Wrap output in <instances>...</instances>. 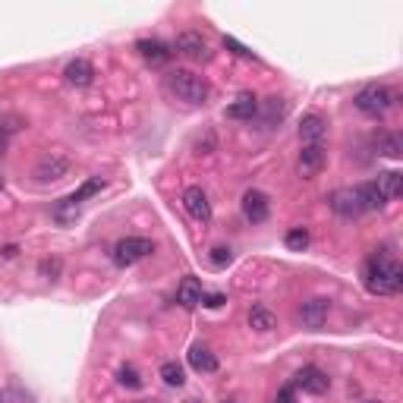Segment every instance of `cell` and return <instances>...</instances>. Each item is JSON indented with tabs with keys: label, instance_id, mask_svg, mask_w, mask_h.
I'll return each mask as SVG.
<instances>
[{
	"label": "cell",
	"instance_id": "cell-33",
	"mask_svg": "<svg viewBox=\"0 0 403 403\" xmlns=\"http://www.w3.org/2000/svg\"><path fill=\"white\" fill-rule=\"evenodd\" d=\"M4 259H16V246H6V249H4Z\"/></svg>",
	"mask_w": 403,
	"mask_h": 403
},
{
	"label": "cell",
	"instance_id": "cell-21",
	"mask_svg": "<svg viewBox=\"0 0 403 403\" xmlns=\"http://www.w3.org/2000/svg\"><path fill=\"white\" fill-rule=\"evenodd\" d=\"M375 149H378V154H385V158H400V154H403V136H400V132H394V130L378 132Z\"/></svg>",
	"mask_w": 403,
	"mask_h": 403
},
{
	"label": "cell",
	"instance_id": "cell-22",
	"mask_svg": "<svg viewBox=\"0 0 403 403\" xmlns=\"http://www.w3.org/2000/svg\"><path fill=\"white\" fill-rule=\"evenodd\" d=\"M79 211H82V202L76 196H66L54 205V221H57V224H73V221L79 218Z\"/></svg>",
	"mask_w": 403,
	"mask_h": 403
},
{
	"label": "cell",
	"instance_id": "cell-6",
	"mask_svg": "<svg viewBox=\"0 0 403 403\" xmlns=\"http://www.w3.org/2000/svg\"><path fill=\"white\" fill-rule=\"evenodd\" d=\"M293 388H299L302 394H312V397H321V394H328V388H331V378H328L325 372H321L318 366H302L297 375H293L290 381Z\"/></svg>",
	"mask_w": 403,
	"mask_h": 403
},
{
	"label": "cell",
	"instance_id": "cell-18",
	"mask_svg": "<svg viewBox=\"0 0 403 403\" xmlns=\"http://www.w3.org/2000/svg\"><path fill=\"white\" fill-rule=\"evenodd\" d=\"M375 186H378V192H381V196H385L388 202H391V199H400V192H403V173H400V170H385V173H378Z\"/></svg>",
	"mask_w": 403,
	"mask_h": 403
},
{
	"label": "cell",
	"instance_id": "cell-9",
	"mask_svg": "<svg viewBox=\"0 0 403 403\" xmlns=\"http://www.w3.org/2000/svg\"><path fill=\"white\" fill-rule=\"evenodd\" d=\"M325 161H328V149H325V142H318V145H302V151H299V158H297V170H299V177L302 180H309V177H315V173L325 167Z\"/></svg>",
	"mask_w": 403,
	"mask_h": 403
},
{
	"label": "cell",
	"instance_id": "cell-16",
	"mask_svg": "<svg viewBox=\"0 0 403 403\" xmlns=\"http://www.w3.org/2000/svg\"><path fill=\"white\" fill-rule=\"evenodd\" d=\"M202 297H205V290H202V280L199 278H183L177 287V302L183 309H196L202 306Z\"/></svg>",
	"mask_w": 403,
	"mask_h": 403
},
{
	"label": "cell",
	"instance_id": "cell-35",
	"mask_svg": "<svg viewBox=\"0 0 403 403\" xmlns=\"http://www.w3.org/2000/svg\"><path fill=\"white\" fill-rule=\"evenodd\" d=\"M136 403H161V400H136Z\"/></svg>",
	"mask_w": 403,
	"mask_h": 403
},
{
	"label": "cell",
	"instance_id": "cell-10",
	"mask_svg": "<svg viewBox=\"0 0 403 403\" xmlns=\"http://www.w3.org/2000/svg\"><path fill=\"white\" fill-rule=\"evenodd\" d=\"M183 208L192 221H199V224H208V221H211V202H208V196L202 192V186H190V190L183 192Z\"/></svg>",
	"mask_w": 403,
	"mask_h": 403
},
{
	"label": "cell",
	"instance_id": "cell-12",
	"mask_svg": "<svg viewBox=\"0 0 403 403\" xmlns=\"http://www.w3.org/2000/svg\"><path fill=\"white\" fill-rule=\"evenodd\" d=\"M325 136H328V120L321 117V113H306L302 123H299V139L302 142L318 145V142H325Z\"/></svg>",
	"mask_w": 403,
	"mask_h": 403
},
{
	"label": "cell",
	"instance_id": "cell-13",
	"mask_svg": "<svg viewBox=\"0 0 403 403\" xmlns=\"http://www.w3.org/2000/svg\"><path fill=\"white\" fill-rule=\"evenodd\" d=\"M328 312H331V302H328V299H309V302H302L299 318H302V325H306V328L318 331V328L328 321Z\"/></svg>",
	"mask_w": 403,
	"mask_h": 403
},
{
	"label": "cell",
	"instance_id": "cell-31",
	"mask_svg": "<svg viewBox=\"0 0 403 403\" xmlns=\"http://www.w3.org/2000/svg\"><path fill=\"white\" fill-rule=\"evenodd\" d=\"M227 302L224 293H211V297H202V306H208V309H221Z\"/></svg>",
	"mask_w": 403,
	"mask_h": 403
},
{
	"label": "cell",
	"instance_id": "cell-28",
	"mask_svg": "<svg viewBox=\"0 0 403 403\" xmlns=\"http://www.w3.org/2000/svg\"><path fill=\"white\" fill-rule=\"evenodd\" d=\"M38 271H42V278L57 280V278H60V271H63V261H60V259H44L42 265H38Z\"/></svg>",
	"mask_w": 403,
	"mask_h": 403
},
{
	"label": "cell",
	"instance_id": "cell-23",
	"mask_svg": "<svg viewBox=\"0 0 403 403\" xmlns=\"http://www.w3.org/2000/svg\"><path fill=\"white\" fill-rule=\"evenodd\" d=\"M274 325H278V318H274V312H268L265 306L249 309V328H255V331H271Z\"/></svg>",
	"mask_w": 403,
	"mask_h": 403
},
{
	"label": "cell",
	"instance_id": "cell-4",
	"mask_svg": "<svg viewBox=\"0 0 403 403\" xmlns=\"http://www.w3.org/2000/svg\"><path fill=\"white\" fill-rule=\"evenodd\" d=\"M73 170V161L66 158V154L60 151H51V154H42L38 158V164L32 167V177H35V183L48 186V183H60V180H66Z\"/></svg>",
	"mask_w": 403,
	"mask_h": 403
},
{
	"label": "cell",
	"instance_id": "cell-15",
	"mask_svg": "<svg viewBox=\"0 0 403 403\" xmlns=\"http://www.w3.org/2000/svg\"><path fill=\"white\" fill-rule=\"evenodd\" d=\"M63 76H66V82L70 85H76V89H85V85H92L95 82V66L89 63V60H70L66 63V70H63Z\"/></svg>",
	"mask_w": 403,
	"mask_h": 403
},
{
	"label": "cell",
	"instance_id": "cell-32",
	"mask_svg": "<svg viewBox=\"0 0 403 403\" xmlns=\"http://www.w3.org/2000/svg\"><path fill=\"white\" fill-rule=\"evenodd\" d=\"M271 403H293V385L280 388V394H278V397H274Z\"/></svg>",
	"mask_w": 403,
	"mask_h": 403
},
{
	"label": "cell",
	"instance_id": "cell-3",
	"mask_svg": "<svg viewBox=\"0 0 403 403\" xmlns=\"http://www.w3.org/2000/svg\"><path fill=\"white\" fill-rule=\"evenodd\" d=\"M394 101L397 98H394V92L388 89V85H366V89L356 92L353 104H356V111L368 113V117H381L385 111L394 107Z\"/></svg>",
	"mask_w": 403,
	"mask_h": 403
},
{
	"label": "cell",
	"instance_id": "cell-38",
	"mask_svg": "<svg viewBox=\"0 0 403 403\" xmlns=\"http://www.w3.org/2000/svg\"><path fill=\"white\" fill-rule=\"evenodd\" d=\"M372 403H375V400H372Z\"/></svg>",
	"mask_w": 403,
	"mask_h": 403
},
{
	"label": "cell",
	"instance_id": "cell-8",
	"mask_svg": "<svg viewBox=\"0 0 403 403\" xmlns=\"http://www.w3.org/2000/svg\"><path fill=\"white\" fill-rule=\"evenodd\" d=\"M328 205H331V211L340 214V218H359V214H362L359 192H356V186H344V190H334L331 196H328Z\"/></svg>",
	"mask_w": 403,
	"mask_h": 403
},
{
	"label": "cell",
	"instance_id": "cell-34",
	"mask_svg": "<svg viewBox=\"0 0 403 403\" xmlns=\"http://www.w3.org/2000/svg\"><path fill=\"white\" fill-rule=\"evenodd\" d=\"M4 151H6V132H0V158H4Z\"/></svg>",
	"mask_w": 403,
	"mask_h": 403
},
{
	"label": "cell",
	"instance_id": "cell-19",
	"mask_svg": "<svg viewBox=\"0 0 403 403\" xmlns=\"http://www.w3.org/2000/svg\"><path fill=\"white\" fill-rule=\"evenodd\" d=\"M190 366L196 368V372H202V375H211V372H218V356L208 350V347L196 344L190 350Z\"/></svg>",
	"mask_w": 403,
	"mask_h": 403
},
{
	"label": "cell",
	"instance_id": "cell-30",
	"mask_svg": "<svg viewBox=\"0 0 403 403\" xmlns=\"http://www.w3.org/2000/svg\"><path fill=\"white\" fill-rule=\"evenodd\" d=\"M224 48H227V51H233L237 57H246V60H252V57H255V54H252L249 48H246V44H240L237 38H230V35H224Z\"/></svg>",
	"mask_w": 403,
	"mask_h": 403
},
{
	"label": "cell",
	"instance_id": "cell-37",
	"mask_svg": "<svg viewBox=\"0 0 403 403\" xmlns=\"http://www.w3.org/2000/svg\"><path fill=\"white\" fill-rule=\"evenodd\" d=\"M0 190H4V177H0Z\"/></svg>",
	"mask_w": 403,
	"mask_h": 403
},
{
	"label": "cell",
	"instance_id": "cell-25",
	"mask_svg": "<svg viewBox=\"0 0 403 403\" xmlns=\"http://www.w3.org/2000/svg\"><path fill=\"white\" fill-rule=\"evenodd\" d=\"M117 381H120L123 388H130V391H139V388L145 385L142 375L136 372V366H120V368H117Z\"/></svg>",
	"mask_w": 403,
	"mask_h": 403
},
{
	"label": "cell",
	"instance_id": "cell-27",
	"mask_svg": "<svg viewBox=\"0 0 403 403\" xmlns=\"http://www.w3.org/2000/svg\"><path fill=\"white\" fill-rule=\"evenodd\" d=\"M101 190H104V180H101V177H92V180H85V183L79 186L73 196H76L79 202H85V199H92V196H95V192H101Z\"/></svg>",
	"mask_w": 403,
	"mask_h": 403
},
{
	"label": "cell",
	"instance_id": "cell-36",
	"mask_svg": "<svg viewBox=\"0 0 403 403\" xmlns=\"http://www.w3.org/2000/svg\"><path fill=\"white\" fill-rule=\"evenodd\" d=\"M0 403H6V394L4 391H0Z\"/></svg>",
	"mask_w": 403,
	"mask_h": 403
},
{
	"label": "cell",
	"instance_id": "cell-24",
	"mask_svg": "<svg viewBox=\"0 0 403 403\" xmlns=\"http://www.w3.org/2000/svg\"><path fill=\"white\" fill-rule=\"evenodd\" d=\"M161 381H164L167 388H183L186 385L183 366H180V362H164V366H161Z\"/></svg>",
	"mask_w": 403,
	"mask_h": 403
},
{
	"label": "cell",
	"instance_id": "cell-14",
	"mask_svg": "<svg viewBox=\"0 0 403 403\" xmlns=\"http://www.w3.org/2000/svg\"><path fill=\"white\" fill-rule=\"evenodd\" d=\"M136 51L142 54V60L145 63H151V66H164L167 60L173 57V51L167 48L164 42H158V38H142V42L136 44Z\"/></svg>",
	"mask_w": 403,
	"mask_h": 403
},
{
	"label": "cell",
	"instance_id": "cell-26",
	"mask_svg": "<svg viewBox=\"0 0 403 403\" xmlns=\"http://www.w3.org/2000/svg\"><path fill=\"white\" fill-rule=\"evenodd\" d=\"M284 243H287V249L302 252V249H306V246H309V230H306V227H293V230H287Z\"/></svg>",
	"mask_w": 403,
	"mask_h": 403
},
{
	"label": "cell",
	"instance_id": "cell-29",
	"mask_svg": "<svg viewBox=\"0 0 403 403\" xmlns=\"http://www.w3.org/2000/svg\"><path fill=\"white\" fill-rule=\"evenodd\" d=\"M230 259H233V252L227 249V246H214V249L208 252V261H211L214 268H224V265H230Z\"/></svg>",
	"mask_w": 403,
	"mask_h": 403
},
{
	"label": "cell",
	"instance_id": "cell-17",
	"mask_svg": "<svg viewBox=\"0 0 403 403\" xmlns=\"http://www.w3.org/2000/svg\"><path fill=\"white\" fill-rule=\"evenodd\" d=\"M255 111H259V98H255L252 92H243V95L227 107V117L230 120H252Z\"/></svg>",
	"mask_w": 403,
	"mask_h": 403
},
{
	"label": "cell",
	"instance_id": "cell-5",
	"mask_svg": "<svg viewBox=\"0 0 403 403\" xmlns=\"http://www.w3.org/2000/svg\"><path fill=\"white\" fill-rule=\"evenodd\" d=\"M151 252H154V243L149 237H123L117 246H113V261H117L120 268H130Z\"/></svg>",
	"mask_w": 403,
	"mask_h": 403
},
{
	"label": "cell",
	"instance_id": "cell-11",
	"mask_svg": "<svg viewBox=\"0 0 403 403\" xmlns=\"http://www.w3.org/2000/svg\"><path fill=\"white\" fill-rule=\"evenodd\" d=\"M243 214H246V221H252V224H265L268 214H271V202H268L265 192L249 190L243 196Z\"/></svg>",
	"mask_w": 403,
	"mask_h": 403
},
{
	"label": "cell",
	"instance_id": "cell-20",
	"mask_svg": "<svg viewBox=\"0 0 403 403\" xmlns=\"http://www.w3.org/2000/svg\"><path fill=\"white\" fill-rule=\"evenodd\" d=\"M356 192H359V205H362V211H381V208L388 205V199L378 192V186H375V180H372V183H362V186H356Z\"/></svg>",
	"mask_w": 403,
	"mask_h": 403
},
{
	"label": "cell",
	"instance_id": "cell-1",
	"mask_svg": "<svg viewBox=\"0 0 403 403\" xmlns=\"http://www.w3.org/2000/svg\"><path fill=\"white\" fill-rule=\"evenodd\" d=\"M164 92L170 98L183 101V104H205L208 95H211V85H208L205 76H199V73L186 70V66H177V70H170L164 76Z\"/></svg>",
	"mask_w": 403,
	"mask_h": 403
},
{
	"label": "cell",
	"instance_id": "cell-7",
	"mask_svg": "<svg viewBox=\"0 0 403 403\" xmlns=\"http://www.w3.org/2000/svg\"><path fill=\"white\" fill-rule=\"evenodd\" d=\"M173 51H177L180 57L192 60V63H205V60H211L208 42L199 35V32H180L177 42H173Z\"/></svg>",
	"mask_w": 403,
	"mask_h": 403
},
{
	"label": "cell",
	"instance_id": "cell-2",
	"mask_svg": "<svg viewBox=\"0 0 403 403\" xmlns=\"http://www.w3.org/2000/svg\"><path fill=\"white\" fill-rule=\"evenodd\" d=\"M362 284H366L368 293L375 297H391V293L403 290V268L391 259H368L366 268H362Z\"/></svg>",
	"mask_w": 403,
	"mask_h": 403
}]
</instances>
